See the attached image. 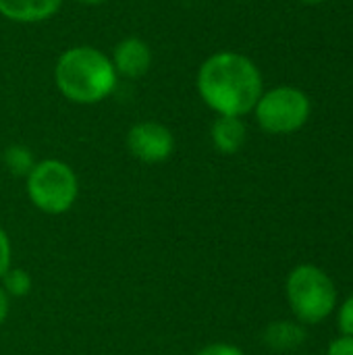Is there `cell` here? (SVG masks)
I'll list each match as a JSON object with an SVG mask.
<instances>
[{
  "instance_id": "obj_1",
  "label": "cell",
  "mask_w": 353,
  "mask_h": 355,
  "mask_svg": "<svg viewBox=\"0 0 353 355\" xmlns=\"http://www.w3.org/2000/svg\"><path fill=\"white\" fill-rule=\"evenodd\" d=\"M196 87L202 102L218 116L252 112L264 92L262 73L256 62L231 50L216 52L200 64Z\"/></svg>"
},
{
  "instance_id": "obj_2",
  "label": "cell",
  "mask_w": 353,
  "mask_h": 355,
  "mask_svg": "<svg viewBox=\"0 0 353 355\" xmlns=\"http://www.w3.org/2000/svg\"><path fill=\"white\" fill-rule=\"evenodd\" d=\"M112 60L94 46L67 48L54 64L58 92L73 104L92 106L106 100L117 87Z\"/></svg>"
},
{
  "instance_id": "obj_3",
  "label": "cell",
  "mask_w": 353,
  "mask_h": 355,
  "mask_svg": "<svg viewBox=\"0 0 353 355\" xmlns=\"http://www.w3.org/2000/svg\"><path fill=\"white\" fill-rule=\"evenodd\" d=\"M285 295L293 316L302 324H320L337 306L333 279L314 264H300L287 275Z\"/></svg>"
},
{
  "instance_id": "obj_4",
  "label": "cell",
  "mask_w": 353,
  "mask_h": 355,
  "mask_svg": "<svg viewBox=\"0 0 353 355\" xmlns=\"http://www.w3.org/2000/svg\"><path fill=\"white\" fill-rule=\"evenodd\" d=\"M25 191L35 210L60 216L75 206L79 198V179L67 162L46 158L37 160L25 177Z\"/></svg>"
},
{
  "instance_id": "obj_5",
  "label": "cell",
  "mask_w": 353,
  "mask_h": 355,
  "mask_svg": "<svg viewBox=\"0 0 353 355\" xmlns=\"http://www.w3.org/2000/svg\"><path fill=\"white\" fill-rule=\"evenodd\" d=\"M258 125L270 135H289L300 131L312 112L310 98L306 92L281 85L268 92H262L258 104L254 106Z\"/></svg>"
},
{
  "instance_id": "obj_6",
  "label": "cell",
  "mask_w": 353,
  "mask_h": 355,
  "mask_svg": "<svg viewBox=\"0 0 353 355\" xmlns=\"http://www.w3.org/2000/svg\"><path fill=\"white\" fill-rule=\"evenodd\" d=\"M127 150L129 154L144 164H160L166 162L175 152V135L173 131L156 121L135 123L127 133Z\"/></svg>"
},
{
  "instance_id": "obj_7",
  "label": "cell",
  "mask_w": 353,
  "mask_h": 355,
  "mask_svg": "<svg viewBox=\"0 0 353 355\" xmlns=\"http://www.w3.org/2000/svg\"><path fill=\"white\" fill-rule=\"evenodd\" d=\"M110 60L117 75L127 79H137L150 71L152 50L141 37H125L114 46Z\"/></svg>"
},
{
  "instance_id": "obj_8",
  "label": "cell",
  "mask_w": 353,
  "mask_h": 355,
  "mask_svg": "<svg viewBox=\"0 0 353 355\" xmlns=\"http://www.w3.org/2000/svg\"><path fill=\"white\" fill-rule=\"evenodd\" d=\"M62 6V0H0V15L12 23H42L52 19Z\"/></svg>"
},
{
  "instance_id": "obj_9",
  "label": "cell",
  "mask_w": 353,
  "mask_h": 355,
  "mask_svg": "<svg viewBox=\"0 0 353 355\" xmlns=\"http://www.w3.org/2000/svg\"><path fill=\"white\" fill-rule=\"evenodd\" d=\"M210 139L221 154H237L248 139V127L241 116H216L210 127Z\"/></svg>"
},
{
  "instance_id": "obj_10",
  "label": "cell",
  "mask_w": 353,
  "mask_h": 355,
  "mask_svg": "<svg viewBox=\"0 0 353 355\" xmlns=\"http://www.w3.org/2000/svg\"><path fill=\"white\" fill-rule=\"evenodd\" d=\"M304 341H306V331L300 322L293 320H277L268 324V329L264 331L266 347L279 354L295 352Z\"/></svg>"
},
{
  "instance_id": "obj_11",
  "label": "cell",
  "mask_w": 353,
  "mask_h": 355,
  "mask_svg": "<svg viewBox=\"0 0 353 355\" xmlns=\"http://www.w3.org/2000/svg\"><path fill=\"white\" fill-rule=\"evenodd\" d=\"M2 162H4V166L8 168L10 175H15V177H27L31 173V168L35 166L37 160H35L33 152L27 146L12 144V146H8L4 150Z\"/></svg>"
},
{
  "instance_id": "obj_12",
  "label": "cell",
  "mask_w": 353,
  "mask_h": 355,
  "mask_svg": "<svg viewBox=\"0 0 353 355\" xmlns=\"http://www.w3.org/2000/svg\"><path fill=\"white\" fill-rule=\"evenodd\" d=\"M4 293L8 297H25L31 293L33 287V279L25 268H10L4 277H2V285Z\"/></svg>"
},
{
  "instance_id": "obj_13",
  "label": "cell",
  "mask_w": 353,
  "mask_h": 355,
  "mask_svg": "<svg viewBox=\"0 0 353 355\" xmlns=\"http://www.w3.org/2000/svg\"><path fill=\"white\" fill-rule=\"evenodd\" d=\"M337 329L343 337H353V295H350L337 312Z\"/></svg>"
},
{
  "instance_id": "obj_14",
  "label": "cell",
  "mask_w": 353,
  "mask_h": 355,
  "mask_svg": "<svg viewBox=\"0 0 353 355\" xmlns=\"http://www.w3.org/2000/svg\"><path fill=\"white\" fill-rule=\"evenodd\" d=\"M12 268V245L8 233L0 227V281Z\"/></svg>"
},
{
  "instance_id": "obj_15",
  "label": "cell",
  "mask_w": 353,
  "mask_h": 355,
  "mask_svg": "<svg viewBox=\"0 0 353 355\" xmlns=\"http://www.w3.org/2000/svg\"><path fill=\"white\" fill-rule=\"evenodd\" d=\"M196 355H246L237 345L231 343H210L206 347H202Z\"/></svg>"
},
{
  "instance_id": "obj_16",
  "label": "cell",
  "mask_w": 353,
  "mask_h": 355,
  "mask_svg": "<svg viewBox=\"0 0 353 355\" xmlns=\"http://www.w3.org/2000/svg\"><path fill=\"white\" fill-rule=\"evenodd\" d=\"M327 355H353V337H337L331 341Z\"/></svg>"
},
{
  "instance_id": "obj_17",
  "label": "cell",
  "mask_w": 353,
  "mask_h": 355,
  "mask_svg": "<svg viewBox=\"0 0 353 355\" xmlns=\"http://www.w3.org/2000/svg\"><path fill=\"white\" fill-rule=\"evenodd\" d=\"M8 312H10V297L4 293V289L0 287V329H2V324L6 322V318H8Z\"/></svg>"
},
{
  "instance_id": "obj_18",
  "label": "cell",
  "mask_w": 353,
  "mask_h": 355,
  "mask_svg": "<svg viewBox=\"0 0 353 355\" xmlns=\"http://www.w3.org/2000/svg\"><path fill=\"white\" fill-rule=\"evenodd\" d=\"M75 2H79V4H87V6H96V4H102V2H106V0H75Z\"/></svg>"
},
{
  "instance_id": "obj_19",
  "label": "cell",
  "mask_w": 353,
  "mask_h": 355,
  "mask_svg": "<svg viewBox=\"0 0 353 355\" xmlns=\"http://www.w3.org/2000/svg\"><path fill=\"white\" fill-rule=\"evenodd\" d=\"M302 2H306V4H320V2H327V0H302Z\"/></svg>"
}]
</instances>
